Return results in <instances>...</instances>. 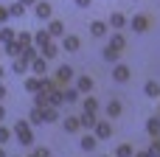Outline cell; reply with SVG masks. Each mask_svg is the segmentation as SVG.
<instances>
[{"label": "cell", "mask_w": 160, "mask_h": 157, "mask_svg": "<svg viewBox=\"0 0 160 157\" xmlns=\"http://www.w3.org/2000/svg\"><path fill=\"white\" fill-rule=\"evenodd\" d=\"M14 39H17V42L22 45V48H25V45H34V34H31V31H20V34H17Z\"/></svg>", "instance_id": "cell-29"}, {"label": "cell", "mask_w": 160, "mask_h": 157, "mask_svg": "<svg viewBox=\"0 0 160 157\" xmlns=\"http://www.w3.org/2000/svg\"><path fill=\"white\" fill-rule=\"evenodd\" d=\"M59 121V112L53 107H45V124H56Z\"/></svg>", "instance_id": "cell-36"}, {"label": "cell", "mask_w": 160, "mask_h": 157, "mask_svg": "<svg viewBox=\"0 0 160 157\" xmlns=\"http://www.w3.org/2000/svg\"><path fill=\"white\" fill-rule=\"evenodd\" d=\"M14 37H17V34H14L11 28H0V45H6V42H14Z\"/></svg>", "instance_id": "cell-35"}, {"label": "cell", "mask_w": 160, "mask_h": 157, "mask_svg": "<svg viewBox=\"0 0 160 157\" xmlns=\"http://www.w3.org/2000/svg\"><path fill=\"white\" fill-rule=\"evenodd\" d=\"M51 42H53V39H51V34H48L45 28L34 31V48H37V51H42V48H45V45H51Z\"/></svg>", "instance_id": "cell-6"}, {"label": "cell", "mask_w": 160, "mask_h": 157, "mask_svg": "<svg viewBox=\"0 0 160 157\" xmlns=\"http://www.w3.org/2000/svg\"><path fill=\"white\" fill-rule=\"evenodd\" d=\"M107 25H112L115 31H121V28H127V25H129V20H127V14H121V11H112Z\"/></svg>", "instance_id": "cell-9"}, {"label": "cell", "mask_w": 160, "mask_h": 157, "mask_svg": "<svg viewBox=\"0 0 160 157\" xmlns=\"http://www.w3.org/2000/svg\"><path fill=\"white\" fill-rule=\"evenodd\" d=\"M22 14H25V6L22 3H11L8 6V20H20Z\"/></svg>", "instance_id": "cell-23"}, {"label": "cell", "mask_w": 160, "mask_h": 157, "mask_svg": "<svg viewBox=\"0 0 160 157\" xmlns=\"http://www.w3.org/2000/svg\"><path fill=\"white\" fill-rule=\"evenodd\" d=\"M3 53H8L11 59H17V56L22 53V45H20L17 39H14V42H6V45H3Z\"/></svg>", "instance_id": "cell-16"}, {"label": "cell", "mask_w": 160, "mask_h": 157, "mask_svg": "<svg viewBox=\"0 0 160 157\" xmlns=\"http://www.w3.org/2000/svg\"><path fill=\"white\" fill-rule=\"evenodd\" d=\"M0 51H3V45H0Z\"/></svg>", "instance_id": "cell-49"}, {"label": "cell", "mask_w": 160, "mask_h": 157, "mask_svg": "<svg viewBox=\"0 0 160 157\" xmlns=\"http://www.w3.org/2000/svg\"><path fill=\"white\" fill-rule=\"evenodd\" d=\"M132 3H135V0H132Z\"/></svg>", "instance_id": "cell-50"}, {"label": "cell", "mask_w": 160, "mask_h": 157, "mask_svg": "<svg viewBox=\"0 0 160 157\" xmlns=\"http://www.w3.org/2000/svg\"><path fill=\"white\" fill-rule=\"evenodd\" d=\"M34 107H39V110H45V107H48V93H45V90L34 93Z\"/></svg>", "instance_id": "cell-31"}, {"label": "cell", "mask_w": 160, "mask_h": 157, "mask_svg": "<svg viewBox=\"0 0 160 157\" xmlns=\"http://www.w3.org/2000/svg\"><path fill=\"white\" fill-rule=\"evenodd\" d=\"M11 135H14V138H17L22 146H31V143H34V132H31V124H28V121H22V118L14 124Z\"/></svg>", "instance_id": "cell-1"}, {"label": "cell", "mask_w": 160, "mask_h": 157, "mask_svg": "<svg viewBox=\"0 0 160 157\" xmlns=\"http://www.w3.org/2000/svg\"><path fill=\"white\" fill-rule=\"evenodd\" d=\"M11 73H17V76H25V73H28V65H25V62L17 56V59H14V65H11Z\"/></svg>", "instance_id": "cell-30"}, {"label": "cell", "mask_w": 160, "mask_h": 157, "mask_svg": "<svg viewBox=\"0 0 160 157\" xmlns=\"http://www.w3.org/2000/svg\"><path fill=\"white\" fill-rule=\"evenodd\" d=\"M110 138H112L110 121H98V124H96V140H110Z\"/></svg>", "instance_id": "cell-8"}, {"label": "cell", "mask_w": 160, "mask_h": 157, "mask_svg": "<svg viewBox=\"0 0 160 157\" xmlns=\"http://www.w3.org/2000/svg\"><path fill=\"white\" fill-rule=\"evenodd\" d=\"M143 93H146L149 98H160V84L155 81V79H149V81L143 84Z\"/></svg>", "instance_id": "cell-19"}, {"label": "cell", "mask_w": 160, "mask_h": 157, "mask_svg": "<svg viewBox=\"0 0 160 157\" xmlns=\"http://www.w3.org/2000/svg\"><path fill=\"white\" fill-rule=\"evenodd\" d=\"M96 124H98V118L90 115V112H84V115L79 118V126H82V129H96Z\"/></svg>", "instance_id": "cell-22"}, {"label": "cell", "mask_w": 160, "mask_h": 157, "mask_svg": "<svg viewBox=\"0 0 160 157\" xmlns=\"http://www.w3.org/2000/svg\"><path fill=\"white\" fill-rule=\"evenodd\" d=\"M76 90L79 93H93V79L90 76H79L76 79Z\"/></svg>", "instance_id": "cell-18"}, {"label": "cell", "mask_w": 160, "mask_h": 157, "mask_svg": "<svg viewBox=\"0 0 160 157\" xmlns=\"http://www.w3.org/2000/svg\"><path fill=\"white\" fill-rule=\"evenodd\" d=\"M104 157H107V155H104Z\"/></svg>", "instance_id": "cell-51"}, {"label": "cell", "mask_w": 160, "mask_h": 157, "mask_svg": "<svg viewBox=\"0 0 160 157\" xmlns=\"http://www.w3.org/2000/svg\"><path fill=\"white\" fill-rule=\"evenodd\" d=\"M28 70H34V76H39V79H42V76H45V70H48V62H45L42 56H37V59L28 65Z\"/></svg>", "instance_id": "cell-12"}, {"label": "cell", "mask_w": 160, "mask_h": 157, "mask_svg": "<svg viewBox=\"0 0 160 157\" xmlns=\"http://www.w3.org/2000/svg\"><path fill=\"white\" fill-rule=\"evenodd\" d=\"M62 48H65L68 53H73V51L82 48V39H79L76 34H65V37H62Z\"/></svg>", "instance_id": "cell-7"}, {"label": "cell", "mask_w": 160, "mask_h": 157, "mask_svg": "<svg viewBox=\"0 0 160 157\" xmlns=\"http://www.w3.org/2000/svg\"><path fill=\"white\" fill-rule=\"evenodd\" d=\"M17 3H22V6H37V0H17Z\"/></svg>", "instance_id": "cell-44"}, {"label": "cell", "mask_w": 160, "mask_h": 157, "mask_svg": "<svg viewBox=\"0 0 160 157\" xmlns=\"http://www.w3.org/2000/svg\"><path fill=\"white\" fill-rule=\"evenodd\" d=\"M73 79H76V70H73L70 65H62V67H56V79H53V81H56V87H59V90H62V87H68Z\"/></svg>", "instance_id": "cell-2"}, {"label": "cell", "mask_w": 160, "mask_h": 157, "mask_svg": "<svg viewBox=\"0 0 160 157\" xmlns=\"http://www.w3.org/2000/svg\"><path fill=\"white\" fill-rule=\"evenodd\" d=\"M37 56H39V51H37L34 45H25V48H22V53H20V59H22L25 65H31V62H34Z\"/></svg>", "instance_id": "cell-17"}, {"label": "cell", "mask_w": 160, "mask_h": 157, "mask_svg": "<svg viewBox=\"0 0 160 157\" xmlns=\"http://www.w3.org/2000/svg\"><path fill=\"white\" fill-rule=\"evenodd\" d=\"M39 56H42L45 62H48V59H56V56H59V48H56V45L51 42V45H45V48L39 51Z\"/></svg>", "instance_id": "cell-25"}, {"label": "cell", "mask_w": 160, "mask_h": 157, "mask_svg": "<svg viewBox=\"0 0 160 157\" xmlns=\"http://www.w3.org/2000/svg\"><path fill=\"white\" fill-rule=\"evenodd\" d=\"M110 48L124 51V48H127V37H124V34H112V37H110Z\"/></svg>", "instance_id": "cell-24"}, {"label": "cell", "mask_w": 160, "mask_h": 157, "mask_svg": "<svg viewBox=\"0 0 160 157\" xmlns=\"http://www.w3.org/2000/svg\"><path fill=\"white\" fill-rule=\"evenodd\" d=\"M34 14H37V20H42V22H45V20H51L53 8H51V3H45V0L39 3V0H37V6H34Z\"/></svg>", "instance_id": "cell-4"}, {"label": "cell", "mask_w": 160, "mask_h": 157, "mask_svg": "<svg viewBox=\"0 0 160 157\" xmlns=\"http://www.w3.org/2000/svg\"><path fill=\"white\" fill-rule=\"evenodd\" d=\"M22 87H25L28 93H39V90H42V79H39V76H28V79L22 81Z\"/></svg>", "instance_id": "cell-14"}, {"label": "cell", "mask_w": 160, "mask_h": 157, "mask_svg": "<svg viewBox=\"0 0 160 157\" xmlns=\"http://www.w3.org/2000/svg\"><path fill=\"white\" fill-rule=\"evenodd\" d=\"M48 34H51V39L53 37H65V22L62 20H48Z\"/></svg>", "instance_id": "cell-11"}, {"label": "cell", "mask_w": 160, "mask_h": 157, "mask_svg": "<svg viewBox=\"0 0 160 157\" xmlns=\"http://www.w3.org/2000/svg\"><path fill=\"white\" fill-rule=\"evenodd\" d=\"M96 143H98L96 135H84V138H82V149H84V152H96Z\"/></svg>", "instance_id": "cell-32"}, {"label": "cell", "mask_w": 160, "mask_h": 157, "mask_svg": "<svg viewBox=\"0 0 160 157\" xmlns=\"http://www.w3.org/2000/svg\"><path fill=\"white\" fill-rule=\"evenodd\" d=\"M65 104V98H62V90H53V93H48V107H62Z\"/></svg>", "instance_id": "cell-26"}, {"label": "cell", "mask_w": 160, "mask_h": 157, "mask_svg": "<svg viewBox=\"0 0 160 157\" xmlns=\"http://www.w3.org/2000/svg\"><path fill=\"white\" fill-rule=\"evenodd\" d=\"M8 140H11V129H8V126H0V146L8 143Z\"/></svg>", "instance_id": "cell-38"}, {"label": "cell", "mask_w": 160, "mask_h": 157, "mask_svg": "<svg viewBox=\"0 0 160 157\" xmlns=\"http://www.w3.org/2000/svg\"><path fill=\"white\" fill-rule=\"evenodd\" d=\"M3 76H6V67H3V65H0V81H3Z\"/></svg>", "instance_id": "cell-46"}, {"label": "cell", "mask_w": 160, "mask_h": 157, "mask_svg": "<svg viewBox=\"0 0 160 157\" xmlns=\"http://www.w3.org/2000/svg\"><path fill=\"white\" fill-rule=\"evenodd\" d=\"M152 157H160V138H152V143H149V149H146Z\"/></svg>", "instance_id": "cell-37"}, {"label": "cell", "mask_w": 160, "mask_h": 157, "mask_svg": "<svg viewBox=\"0 0 160 157\" xmlns=\"http://www.w3.org/2000/svg\"><path fill=\"white\" fill-rule=\"evenodd\" d=\"M132 157H152V155H149L146 149H141V152H135V155H132Z\"/></svg>", "instance_id": "cell-42"}, {"label": "cell", "mask_w": 160, "mask_h": 157, "mask_svg": "<svg viewBox=\"0 0 160 157\" xmlns=\"http://www.w3.org/2000/svg\"><path fill=\"white\" fill-rule=\"evenodd\" d=\"M132 155H135V149H132L129 143H121V146L115 149V157H132Z\"/></svg>", "instance_id": "cell-34"}, {"label": "cell", "mask_w": 160, "mask_h": 157, "mask_svg": "<svg viewBox=\"0 0 160 157\" xmlns=\"http://www.w3.org/2000/svg\"><path fill=\"white\" fill-rule=\"evenodd\" d=\"M146 135H149V138H160V118L158 115H152V118L146 121Z\"/></svg>", "instance_id": "cell-13"}, {"label": "cell", "mask_w": 160, "mask_h": 157, "mask_svg": "<svg viewBox=\"0 0 160 157\" xmlns=\"http://www.w3.org/2000/svg\"><path fill=\"white\" fill-rule=\"evenodd\" d=\"M76 6H79V8H90V6H93V0H76Z\"/></svg>", "instance_id": "cell-41"}, {"label": "cell", "mask_w": 160, "mask_h": 157, "mask_svg": "<svg viewBox=\"0 0 160 157\" xmlns=\"http://www.w3.org/2000/svg\"><path fill=\"white\" fill-rule=\"evenodd\" d=\"M121 112H124V104H121L118 98H112V101L107 104V115H110V118H118Z\"/></svg>", "instance_id": "cell-21"}, {"label": "cell", "mask_w": 160, "mask_h": 157, "mask_svg": "<svg viewBox=\"0 0 160 157\" xmlns=\"http://www.w3.org/2000/svg\"><path fill=\"white\" fill-rule=\"evenodd\" d=\"M62 98H65V104H76L79 101V90L76 87H62Z\"/></svg>", "instance_id": "cell-20"}, {"label": "cell", "mask_w": 160, "mask_h": 157, "mask_svg": "<svg viewBox=\"0 0 160 157\" xmlns=\"http://www.w3.org/2000/svg\"><path fill=\"white\" fill-rule=\"evenodd\" d=\"M3 118H6V110H3V104H0V121H3Z\"/></svg>", "instance_id": "cell-45"}, {"label": "cell", "mask_w": 160, "mask_h": 157, "mask_svg": "<svg viewBox=\"0 0 160 157\" xmlns=\"http://www.w3.org/2000/svg\"><path fill=\"white\" fill-rule=\"evenodd\" d=\"M129 28H132L135 34H143V31L149 28V17H143V14H135V17L129 20Z\"/></svg>", "instance_id": "cell-5"}, {"label": "cell", "mask_w": 160, "mask_h": 157, "mask_svg": "<svg viewBox=\"0 0 160 157\" xmlns=\"http://www.w3.org/2000/svg\"><path fill=\"white\" fill-rule=\"evenodd\" d=\"M82 110H84V112H90V115H96V112H98V101H96L93 96H87V98L82 101Z\"/></svg>", "instance_id": "cell-27"}, {"label": "cell", "mask_w": 160, "mask_h": 157, "mask_svg": "<svg viewBox=\"0 0 160 157\" xmlns=\"http://www.w3.org/2000/svg\"><path fill=\"white\" fill-rule=\"evenodd\" d=\"M6 20H8V8H6V6H0V25H3Z\"/></svg>", "instance_id": "cell-40"}, {"label": "cell", "mask_w": 160, "mask_h": 157, "mask_svg": "<svg viewBox=\"0 0 160 157\" xmlns=\"http://www.w3.org/2000/svg\"><path fill=\"white\" fill-rule=\"evenodd\" d=\"M31 157H51V152H48L45 146H39V149H37V152H34V155H31Z\"/></svg>", "instance_id": "cell-39"}, {"label": "cell", "mask_w": 160, "mask_h": 157, "mask_svg": "<svg viewBox=\"0 0 160 157\" xmlns=\"http://www.w3.org/2000/svg\"><path fill=\"white\" fill-rule=\"evenodd\" d=\"M107 28H110V25H107L104 20H93V22H90V37L101 39V37H107Z\"/></svg>", "instance_id": "cell-10"}, {"label": "cell", "mask_w": 160, "mask_h": 157, "mask_svg": "<svg viewBox=\"0 0 160 157\" xmlns=\"http://www.w3.org/2000/svg\"><path fill=\"white\" fill-rule=\"evenodd\" d=\"M104 59H107V62H112V65H115V62H118V59H121V51H115V48H110V45H107V48H104Z\"/></svg>", "instance_id": "cell-33"}, {"label": "cell", "mask_w": 160, "mask_h": 157, "mask_svg": "<svg viewBox=\"0 0 160 157\" xmlns=\"http://www.w3.org/2000/svg\"><path fill=\"white\" fill-rule=\"evenodd\" d=\"M0 157H8V155H6V149H3V146H0Z\"/></svg>", "instance_id": "cell-47"}, {"label": "cell", "mask_w": 160, "mask_h": 157, "mask_svg": "<svg viewBox=\"0 0 160 157\" xmlns=\"http://www.w3.org/2000/svg\"><path fill=\"white\" fill-rule=\"evenodd\" d=\"M28 124H31V126H37V124H45V110H39V107H31V112H28Z\"/></svg>", "instance_id": "cell-15"}, {"label": "cell", "mask_w": 160, "mask_h": 157, "mask_svg": "<svg viewBox=\"0 0 160 157\" xmlns=\"http://www.w3.org/2000/svg\"><path fill=\"white\" fill-rule=\"evenodd\" d=\"M6 93H8V90H6V84H3V81H0V101H3V98H6Z\"/></svg>", "instance_id": "cell-43"}, {"label": "cell", "mask_w": 160, "mask_h": 157, "mask_svg": "<svg viewBox=\"0 0 160 157\" xmlns=\"http://www.w3.org/2000/svg\"><path fill=\"white\" fill-rule=\"evenodd\" d=\"M158 110H160V98H158Z\"/></svg>", "instance_id": "cell-48"}, {"label": "cell", "mask_w": 160, "mask_h": 157, "mask_svg": "<svg viewBox=\"0 0 160 157\" xmlns=\"http://www.w3.org/2000/svg\"><path fill=\"white\" fill-rule=\"evenodd\" d=\"M62 126H65V132H79L82 126H79V118L76 115H68L65 121H62Z\"/></svg>", "instance_id": "cell-28"}, {"label": "cell", "mask_w": 160, "mask_h": 157, "mask_svg": "<svg viewBox=\"0 0 160 157\" xmlns=\"http://www.w3.org/2000/svg\"><path fill=\"white\" fill-rule=\"evenodd\" d=\"M112 79L115 81H129L132 79V70H129V65H124V62H115V67H112Z\"/></svg>", "instance_id": "cell-3"}]
</instances>
